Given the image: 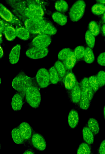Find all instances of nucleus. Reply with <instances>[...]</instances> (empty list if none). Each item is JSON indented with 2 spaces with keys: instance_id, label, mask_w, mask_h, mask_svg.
I'll return each mask as SVG.
<instances>
[{
  "instance_id": "f257e3e1",
  "label": "nucleus",
  "mask_w": 105,
  "mask_h": 154,
  "mask_svg": "<svg viewBox=\"0 0 105 154\" xmlns=\"http://www.w3.org/2000/svg\"><path fill=\"white\" fill-rule=\"evenodd\" d=\"M12 85L31 107L34 108L39 107L41 96L35 78L28 76L21 71L13 79Z\"/></svg>"
},
{
  "instance_id": "f03ea898",
  "label": "nucleus",
  "mask_w": 105,
  "mask_h": 154,
  "mask_svg": "<svg viewBox=\"0 0 105 154\" xmlns=\"http://www.w3.org/2000/svg\"><path fill=\"white\" fill-rule=\"evenodd\" d=\"M86 7L85 2L82 0L76 2L70 9L69 15L73 21H77L83 17Z\"/></svg>"
},
{
  "instance_id": "7ed1b4c3",
  "label": "nucleus",
  "mask_w": 105,
  "mask_h": 154,
  "mask_svg": "<svg viewBox=\"0 0 105 154\" xmlns=\"http://www.w3.org/2000/svg\"><path fill=\"white\" fill-rule=\"evenodd\" d=\"M47 22L42 17L38 18H28L25 21V28L31 33H40L41 30Z\"/></svg>"
},
{
  "instance_id": "20e7f679",
  "label": "nucleus",
  "mask_w": 105,
  "mask_h": 154,
  "mask_svg": "<svg viewBox=\"0 0 105 154\" xmlns=\"http://www.w3.org/2000/svg\"><path fill=\"white\" fill-rule=\"evenodd\" d=\"M35 79L37 85L41 88H46L49 84V72L45 68H41L38 71Z\"/></svg>"
},
{
  "instance_id": "39448f33",
  "label": "nucleus",
  "mask_w": 105,
  "mask_h": 154,
  "mask_svg": "<svg viewBox=\"0 0 105 154\" xmlns=\"http://www.w3.org/2000/svg\"><path fill=\"white\" fill-rule=\"evenodd\" d=\"M48 53V50L47 48L33 47L28 49L26 52V54L30 58L37 59L45 57Z\"/></svg>"
},
{
  "instance_id": "423d86ee",
  "label": "nucleus",
  "mask_w": 105,
  "mask_h": 154,
  "mask_svg": "<svg viewBox=\"0 0 105 154\" xmlns=\"http://www.w3.org/2000/svg\"><path fill=\"white\" fill-rule=\"evenodd\" d=\"M51 38L49 35L39 34L34 38L32 44L34 47L47 48L51 44Z\"/></svg>"
},
{
  "instance_id": "0eeeda50",
  "label": "nucleus",
  "mask_w": 105,
  "mask_h": 154,
  "mask_svg": "<svg viewBox=\"0 0 105 154\" xmlns=\"http://www.w3.org/2000/svg\"><path fill=\"white\" fill-rule=\"evenodd\" d=\"M32 142L33 146L40 151H42L46 148V144L45 139L38 133L33 134L32 138Z\"/></svg>"
},
{
  "instance_id": "6e6552de",
  "label": "nucleus",
  "mask_w": 105,
  "mask_h": 154,
  "mask_svg": "<svg viewBox=\"0 0 105 154\" xmlns=\"http://www.w3.org/2000/svg\"><path fill=\"white\" fill-rule=\"evenodd\" d=\"M81 86L82 91L90 100H91L93 97L94 91L89 84L88 78H83L81 82Z\"/></svg>"
},
{
  "instance_id": "1a4fd4ad",
  "label": "nucleus",
  "mask_w": 105,
  "mask_h": 154,
  "mask_svg": "<svg viewBox=\"0 0 105 154\" xmlns=\"http://www.w3.org/2000/svg\"><path fill=\"white\" fill-rule=\"evenodd\" d=\"M21 46L17 44L12 49L9 54V59L10 63L11 64H15L18 61L20 56Z\"/></svg>"
},
{
  "instance_id": "9d476101",
  "label": "nucleus",
  "mask_w": 105,
  "mask_h": 154,
  "mask_svg": "<svg viewBox=\"0 0 105 154\" xmlns=\"http://www.w3.org/2000/svg\"><path fill=\"white\" fill-rule=\"evenodd\" d=\"M64 77L63 83L65 88L68 90H72L76 83L75 75L70 72L67 74Z\"/></svg>"
},
{
  "instance_id": "9b49d317",
  "label": "nucleus",
  "mask_w": 105,
  "mask_h": 154,
  "mask_svg": "<svg viewBox=\"0 0 105 154\" xmlns=\"http://www.w3.org/2000/svg\"><path fill=\"white\" fill-rule=\"evenodd\" d=\"M19 128L24 140H28L31 136L32 134V129L29 124L26 122L21 123Z\"/></svg>"
},
{
  "instance_id": "f8f14e48",
  "label": "nucleus",
  "mask_w": 105,
  "mask_h": 154,
  "mask_svg": "<svg viewBox=\"0 0 105 154\" xmlns=\"http://www.w3.org/2000/svg\"><path fill=\"white\" fill-rule=\"evenodd\" d=\"M23 103V98L19 93H16L13 96L11 103L12 108L15 111L20 110Z\"/></svg>"
},
{
  "instance_id": "ddd939ff",
  "label": "nucleus",
  "mask_w": 105,
  "mask_h": 154,
  "mask_svg": "<svg viewBox=\"0 0 105 154\" xmlns=\"http://www.w3.org/2000/svg\"><path fill=\"white\" fill-rule=\"evenodd\" d=\"M79 121V116L77 112L72 110L69 112L68 117L69 125L72 128H75L77 126Z\"/></svg>"
},
{
  "instance_id": "4468645a",
  "label": "nucleus",
  "mask_w": 105,
  "mask_h": 154,
  "mask_svg": "<svg viewBox=\"0 0 105 154\" xmlns=\"http://www.w3.org/2000/svg\"><path fill=\"white\" fill-rule=\"evenodd\" d=\"M82 89L78 83H76L71 92V98L73 103H76L79 101Z\"/></svg>"
},
{
  "instance_id": "2eb2a0df",
  "label": "nucleus",
  "mask_w": 105,
  "mask_h": 154,
  "mask_svg": "<svg viewBox=\"0 0 105 154\" xmlns=\"http://www.w3.org/2000/svg\"><path fill=\"white\" fill-rule=\"evenodd\" d=\"M0 15L4 20L11 22L13 20L14 16L11 11L2 3L0 4Z\"/></svg>"
},
{
  "instance_id": "dca6fc26",
  "label": "nucleus",
  "mask_w": 105,
  "mask_h": 154,
  "mask_svg": "<svg viewBox=\"0 0 105 154\" xmlns=\"http://www.w3.org/2000/svg\"><path fill=\"white\" fill-rule=\"evenodd\" d=\"M54 21L58 24L63 26L67 23V19L66 15L60 12H54L52 15Z\"/></svg>"
},
{
  "instance_id": "f3484780",
  "label": "nucleus",
  "mask_w": 105,
  "mask_h": 154,
  "mask_svg": "<svg viewBox=\"0 0 105 154\" xmlns=\"http://www.w3.org/2000/svg\"><path fill=\"white\" fill-rule=\"evenodd\" d=\"M84 140L88 144H92L94 141V134L87 127H84L82 129Z\"/></svg>"
},
{
  "instance_id": "a211bd4d",
  "label": "nucleus",
  "mask_w": 105,
  "mask_h": 154,
  "mask_svg": "<svg viewBox=\"0 0 105 154\" xmlns=\"http://www.w3.org/2000/svg\"><path fill=\"white\" fill-rule=\"evenodd\" d=\"M76 60L73 52L72 51L68 57L63 61L66 69L68 70L72 69L75 66Z\"/></svg>"
},
{
  "instance_id": "6ab92c4d",
  "label": "nucleus",
  "mask_w": 105,
  "mask_h": 154,
  "mask_svg": "<svg viewBox=\"0 0 105 154\" xmlns=\"http://www.w3.org/2000/svg\"><path fill=\"white\" fill-rule=\"evenodd\" d=\"M28 8L34 15L38 17H42L44 15L43 10L39 5L32 3L30 4Z\"/></svg>"
},
{
  "instance_id": "aec40b11",
  "label": "nucleus",
  "mask_w": 105,
  "mask_h": 154,
  "mask_svg": "<svg viewBox=\"0 0 105 154\" xmlns=\"http://www.w3.org/2000/svg\"><path fill=\"white\" fill-rule=\"evenodd\" d=\"M57 32V29L53 25L47 22L42 28L40 34L52 35H55Z\"/></svg>"
},
{
  "instance_id": "412c9836",
  "label": "nucleus",
  "mask_w": 105,
  "mask_h": 154,
  "mask_svg": "<svg viewBox=\"0 0 105 154\" xmlns=\"http://www.w3.org/2000/svg\"><path fill=\"white\" fill-rule=\"evenodd\" d=\"M11 136L14 142L17 144H21L24 140L19 128H15L12 130Z\"/></svg>"
},
{
  "instance_id": "4be33fe9",
  "label": "nucleus",
  "mask_w": 105,
  "mask_h": 154,
  "mask_svg": "<svg viewBox=\"0 0 105 154\" xmlns=\"http://www.w3.org/2000/svg\"><path fill=\"white\" fill-rule=\"evenodd\" d=\"M4 33L6 38L9 41L13 40L17 36L16 30L11 26H5Z\"/></svg>"
},
{
  "instance_id": "5701e85b",
  "label": "nucleus",
  "mask_w": 105,
  "mask_h": 154,
  "mask_svg": "<svg viewBox=\"0 0 105 154\" xmlns=\"http://www.w3.org/2000/svg\"><path fill=\"white\" fill-rule=\"evenodd\" d=\"M88 127L95 134L98 133L100 128L98 123L95 119L90 118L87 123Z\"/></svg>"
},
{
  "instance_id": "b1692460",
  "label": "nucleus",
  "mask_w": 105,
  "mask_h": 154,
  "mask_svg": "<svg viewBox=\"0 0 105 154\" xmlns=\"http://www.w3.org/2000/svg\"><path fill=\"white\" fill-rule=\"evenodd\" d=\"M17 36L23 40L28 39L30 37V32L26 28L19 27L16 30Z\"/></svg>"
},
{
  "instance_id": "393cba45",
  "label": "nucleus",
  "mask_w": 105,
  "mask_h": 154,
  "mask_svg": "<svg viewBox=\"0 0 105 154\" xmlns=\"http://www.w3.org/2000/svg\"><path fill=\"white\" fill-rule=\"evenodd\" d=\"M54 6L56 10L61 13L66 12L68 9V3L63 0L56 1L55 3Z\"/></svg>"
},
{
  "instance_id": "a878e982",
  "label": "nucleus",
  "mask_w": 105,
  "mask_h": 154,
  "mask_svg": "<svg viewBox=\"0 0 105 154\" xmlns=\"http://www.w3.org/2000/svg\"><path fill=\"white\" fill-rule=\"evenodd\" d=\"M84 59L85 62L88 63H92L95 60L94 55L92 50L89 47L85 49Z\"/></svg>"
},
{
  "instance_id": "bb28decb",
  "label": "nucleus",
  "mask_w": 105,
  "mask_h": 154,
  "mask_svg": "<svg viewBox=\"0 0 105 154\" xmlns=\"http://www.w3.org/2000/svg\"><path fill=\"white\" fill-rule=\"evenodd\" d=\"M79 102L80 107L82 109L86 110L89 107L90 100L82 91Z\"/></svg>"
},
{
  "instance_id": "cd10ccee",
  "label": "nucleus",
  "mask_w": 105,
  "mask_h": 154,
  "mask_svg": "<svg viewBox=\"0 0 105 154\" xmlns=\"http://www.w3.org/2000/svg\"><path fill=\"white\" fill-rule=\"evenodd\" d=\"M49 72L51 82L53 84H57L59 81V75L54 66L50 69Z\"/></svg>"
},
{
  "instance_id": "c85d7f7f",
  "label": "nucleus",
  "mask_w": 105,
  "mask_h": 154,
  "mask_svg": "<svg viewBox=\"0 0 105 154\" xmlns=\"http://www.w3.org/2000/svg\"><path fill=\"white\" fill-rule=\"evenodd\" d=\"M55 67L59 75L63 78L65 75L66 68L63 63L60 61H57L54 64Z\"/></svg>"
},
{
  "instance_id": "c756f323",
  "label": "nucleus",
  "mask_w": 105,
  "mask_h": 154,
  "mask_svg": "<svg viewBox=\"0 0 105 154\" xmlns=\"http://www.w3.org/2000/svg\"><path fill=\"white\" fill-rule=\"evenodd\" d=\"M92 12L96 15H100L105 12V5L100 3L94 4L91 8Z\"/></svg>"
},
{
  "instance_id": "7c9ffc66",
  "label": "nucleus",
  "mask_w": 105,
  "mask_h": 154,
  "mask_svg": "<svg viewBox=\"0 0 105 154\" xmlns=\"http://www.w3.org/2000/svg\"><path fill=\"white\" fill-rule=\"evenodd\" d=\"M91 148L86 143H82L79 146L77 151V154H90Z\"/></svg>"
},
{
  "instance_id": "2f4dec72",
  "label": "nucleus",
  "mask_w": 105,
  "mask_h": 154,
  "mask_svg": "<svg viewBox=\"0 0 105 154\" xmlns=\"http://www.w3.org/2000/svg\"><path fill=\"white\" fill-rule=\"evenodd\" d=\"M85 40L86 42L89 47L93 48L95 45V37L89 30H87L85 34Z\"/></svg>"
},
{
  "instance_id": "473e14b6",
  "label": "nucleus",
  "mask_w": 105,
  "mask_h": 154,
  "mask_svg": "<svg viewBox=\"0 0 105 154\" xmlns=\"http://www.w3.org/2000/svg\"><path fill=\"white\" fill-rule=\"evenodd\" d=\"M89 30L94 36L97 35L100 33V30L98 25L94 21H91L88 25Z\"/></svg>"
},
{
  "instance_id": "72a5a7b5",
  "label": "nucleus",
  "mask_w": 105,
  "mask_h": 154,
  "mask_svg": "<svg viewBox=\"0 0 105 154\" xmlns=\"http://www.w3.org/2000/svg\"><path fill=\"white\" fill-rule=\"evenodd\" d=\"M89 84L94 92H96L99 87L96 76L93 75L88 79Z\"/></svg>"
},
{
  "instance_id": "f704fd0d",
  "label": "nucleus",
  "mask_w": 105,
  "mask_h": 154,
  "mask_svg": "<svg viewBox=\"0 0 105 154\" xmlns=\"http://www.w3.org/2000/svg\"><path fill=\"white\" fill-rule=\"evenodd\" d=\"M85 51V48L82 46H78L75 48L73 53L77 59H80L84 57Z\"/></svg>"
},
{
  "instance_id": "c9c22d12",
  "label": "nucleus",
  "mask_w": 105,
  "mask_h": 154,
  "mask_svg": "<svg viewBox=\"0 0 105 154\" xmlns=\"http://www.w3.org/2000/svg\"><path fill=\"white\" fill-rule=\"evenodd\" d=\"M72 51L69 48L62 49L58 54V59L60 60H64L68 57Z\"/></svg>"
},
{
  "instance_id": "e433bc0d",
  "label": "nucleus",
  "mask_w": 105,
  "mask_h": 154,
  "mask_svg": "<svg viewBox=\"0 0 105 154\" xmlns=\"http://www.w3.org/2000/svg\"><path fill=\"white\" fill-rule=\"evenodd\" d=\"M99 87H101L105 85V72L101 70L99 71L96 76Z\"/></svg>"
},
{
  "instance_id": "4c0bfd02",
  "label": "nucleus",
  "mask_w": 105,
  "mask_h": 154,
  "mask_svg": "<svg viewBox=\"0 0 105 154\" xmlns=\"http://www.w3.org/2000/svg\"><path fill=\"white\" fill-rule=\"evenodd\" d=\"M98 63L101 66H105V52L101 53L97 59Z\"/></svg>"
},
{
  "instance_id": "58836bf2",
  "label": "nucleus",
  "mask_w": 105,
  "mask_h": 154,
  "mask_svg": "<svg viewBox=\"0 0 105 154\" xmlns=\"http://www.w3.org/2000/svg\"><path fill=\"white\" fill-rule=\"evenodd\" d=\"M99 154H105V139L101 143L98 149Z\"/></svg>"
},
{
  "instance_id": "ea45409f",
  "label": "nucleus",
  "mask_w": 105,
  "mask_h": 154,
  "mask_svg": "<svg viewBox=\"0 0 105 154\" xmlns=\"http://www.w3.org/2000/svg\"><path fill=\"white\" fill-rule=\"evenodd\" d=\"M5 26L3 21L0 20V33H4Z\"/></svg>"
},
{
  "instance_id": "a19ab883",
  "label": "nucleus",
  "mask_w": 105,
  "mask_h": 154,
  "mask_svg": "<svg viewBox=\"0 0 105 154\" xmlns=\"http://www.w3.org/2000/svg\"><path fill=\"white\" fill-rule=\"evenodd\" d=\"M102 30L103 35L105 36V24L103 25Z\"/></svg>"
},
{
  "instance_id": "79ce46f5",
  "label": "nucleus",
  "mask_w": 105,
  "mask_h": 154,
  "mask_svg": "<svg viewBox=\"0 0 105 154\" xmlns=\"http://www.w3.org/2000/svg\"><path fill=\"white\" fill-rule=\"evenodd\" d=\"M3 52L2 48L0 47V58H1L3 56Z\"/></svg>"
},
{
  "instance_id": "37998d69",
  "label": "nucleus",
  "mask_w": 105,
  "mask_h": 154,
  "mask_svg": "<svg viewBox=\"0 0 105 154\" xmlns=\"http://www.w3.org/2000/svg\"><path fill=\"white\" fill-rule=\"evenodd\" d=\"M23 154H34L32 152L30 151H25Z\"/></svg>"
},
{
  "instance_id": "c03bdc74",
  "label": "nucleus",
  "mask_w": 105,
  "mask_h": 154,
  "mask_svg": "<svg viewBox=\"0 0 105 154\" xmlns=\"http://www.w3.org/2000/svg\"><path fill=\"white\" fill-rule=\"evenodd\" d=\"M97 1L102 4H105V0H97Z\"/></svg>"
},
{
  "instance_id": "a18cd8bd",
  "label": "nucleus",
  "mask_w": 105,
  "mask_h": 154,
  "mask_svg": "<svg viewBox=\"0 0 105 154\" xmlns=\"http://www.w3.org/2000/svg\"><path fill=\"white\" fill-rule=\"evenodd\" d=\"M102 19L103 22L105 23V12L104 13L103 15Z\"/></svg>"
},
{
  "instance_id": "49530a36",
  "label": "nucleus",
  "mask_w": 105,
  "mask_h": 154,
  "mask_svg": "<svg viewBox=\"0 0 105 154\" xmlns=\"http://www.w3.org/2000/svg\"><path fill=\"white\" fill-rule=\"evenodd\" d=\"M103 112L104 118V119L105 120V106H104V108H103Z\"/></svg>"
},
{
  "instance_id": "de8ad7c7",
  "label": "nucleus",
  "mask_w": 105,
  "mask_h": 154,
  "mask_svg": "<svg viewBox=\"0 0 105 154\" xmlns=\"http://www.w3.org/2000/svg\"><path fill=\"white\" fill-rule=\"evenodd\" d=\"M1 34L0 33V44H1L2 42V36H1Z\"/></svg>"
},
{
  "instance_id": "09e8293b",
  "label": "nucleus",
  "mask_w": 105,
  "mask_h": 154,
  "mask_svg": "<svg viewBox=\"0 0 105 154\" xmlns=\"http://www.w3.org/2000/svg\"><path fill=\"white\" fill-rule=\"evenodd\" d=\"M1 78L0 79V84H1Z\"/></svg>"
}]
</instances>
